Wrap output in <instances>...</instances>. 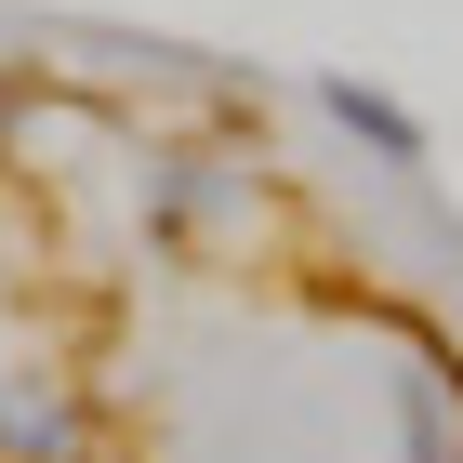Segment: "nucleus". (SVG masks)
<instances>
[{"mask_svg": "<svg viewBox=\"0 0 463 463\" xmlns=\"http://www.w3.org/2000/svg\"><path fill=\"white\" fill-rule=\"evenodd\" d=\"M318 107H331V133L371 146L384 173H424V119L397 107V93H371V80H318Z\"/></svg>", "mask_w": 463, "mask_h": 463, "instance_id": "1", "label": "nucleus"}, {"mask_svg": "<svg viewBox=\"0 0 463 463\" xmlns=\"http://www.w3.org/2000/svg\"><path fill=\"white\" fill-rule=\"evenodd\" d=\"M67 450H80L67 384H0V463H67Z\"/></svg>", "mask_w": 463, "mask_h": 463, "instance_id": "2", "label": "nucleus"}]
</instances>
